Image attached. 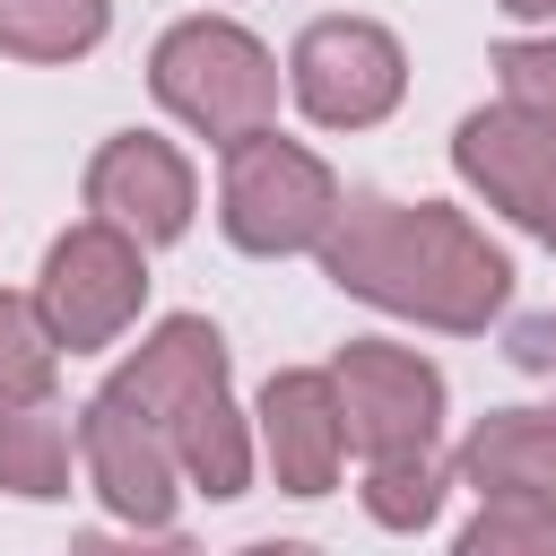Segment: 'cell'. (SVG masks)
Listing matches in <instances>:
<instances>
[{"label":"cell","instance_id":"d6986e66","mask_svg":"<svg viewBox=\"0 0 556 556\" xmlns=\"http://www.w3.org/2000/svg\"><path fill=\"white\" fill-rule=\"evenodd\" d=\"M70 556H200L191 539H113V530H78Z\"/></svg>","mask_w":556,"mask_h":556},{"label":"cell","instance_id":"8fae6325","mask_svg":"<svg viewBox=\"0 0 556 556\" xmlns=\"http://www.w3.org/2000/svg\"><path fill=\"white\" fill-rule=\"evenodd\" d=\"M113 391H122L139 417H156V434H165L182 408H200V400L226 391V339H217L200 313H174V321H156V330L139 339V356L113 374Z\"/></svg>","mask_w":556,"mask_h":556},{"label":"cell","instance_id":"8992f818","mask_svg":"<svg viewBox=\"0 0 556 556\" xmlns=\"http://www.w3.org/2000/svg\"><path fill=\"white\" fill-rule=\"evenodd\" d=\"M330 391H339V426L365 460H400V452H434V426H443V374L417 356V348H391V339H348L339 365H330Z\"/></svg>","mask_w":556,"mask_h":556},{"label":"cell","instance_id":"5b68a950","mask_svg":"<svg viewBox=\"0 0 556 556\" xmlns=\"http://www.w3.org/2000/svg\"><path fill=\"white\" fill-rule=\"evenodd\" d=\"M287 78L321 130H374L408 96V52L374 17H313L287 52Z\"/></svg>","mask_w":556,"mask_h":556},{"label":"cell","instance_id":"4fadbf2b","mask_svg":"<svg viewBox=\"0 0 556 556\" xmlns=\"http://www.w3.org/2000/svg\"><path fill=\"white\" fill-rule=\"evenodd\" d=\"M0 486L26 495V504L70 495V417H61L52 400H35V408H0Z\"/></svg>","mask_w":556,"mask_h":556},{"label":"cell","instance_id":"e0dca14e","mask_svg":"<svg viewBox=\"0 0 556 556\" xmlns=\"http://www.w3.org/2000/svg\"><path fill=\"white\" fill-rule=\"evenodd\" d=\"M452 556H556V504L547 495H486Z\"/></svg>","mask_w":556,"mask_h":556},{"label":"cell","instance_id":"7402d4cb","mask_svg":"<svg viewBox=\"0 0 556 556\" xmlns=\"http://www.w3.org/2000/svg\"><path fill=\"white\" fill-rule=\"evenodd\" d=\"M495 9H513V17H556V0H495Z\"/></svg>","mask_w":556,"mask_h":556},{"label":"cell","instance_id":"7a4b0ae2","mask_svg":"<svg viewBox=\"0 0 556 556\" xmlns=\"http://www.w3.org/2000/svg\"><path fill=\"white\" fill-rule=\"evenodd\" d=\"M148 87H156L165 113H182L217 148L269 130V113H278V61L235 17H182V26H165L156 52H148Z\"/></svg>","mask_w":556,"mask_h":556},{"label":"cell","instance_id":"ba28073f","mask_svg":"<svg viewBox=\"0 0 556 556\" xmlns=\"http://www.w3.org/2000/svg\"><path fill=\"white\" fill-rule=\"evenodd\" d=\"M87 208H96V226H122V235L148 252V243H174V235L191 226L200 191H191V165H182L174 139L122 130V139H104L96 165H87Z\"/></svg>","mask_w":556,"mask_h":556},{"label":"cell","instance_id":"9a60e30c","mask_svg":"<svg viewBox=\"0 0 556 556\" xmlns=\"http://www.w3.org/2000/svg\"><path fill=\"white\" fill-rule=\"evenodd\" d=\"M443 486H452V460L443 452H400V460H365V513L382 530H426L443 513Z\"/></svg>","mask_w":556,"mask_h":556},{"label":"cell","instance_id":"6da1fadb","mask_svg":"<svg viewBox=\"0 0 556 556\" xmlns=\"http://www.w3.org/2000/svg\"><path fill=\"white\" fill-rule=\"evenodd\" d=\"M330 287L434 321V330H486L513 295V261L443 200H391V191H348L330 235L313 243Z\"/></svg>","mask_w":556,"mask_h":556},{"label":"cell","instance_id":"44dd1931","mask_svg":"<svg viewBox=\"0 0 556 556\" xmlns=\"http://www.w3.org/2000/svg\"><path fill=\"white\" fill-rule=\"evenodd\" d=\"M243 556H321V547H304V539H261V547H243Z\"/></svg>","mask_w":556,"mask_h":556},{"label":"cell","instance_id":"9c48e42d","mask_svg":"<svg viewBox=\"0 0 556 556\" xmlns=\"http://www.w3.org/2000/svg\"><path fill=\"white\" fill-rule=\"evenodd\" d=\"M78 443H87V478H96V495L130 521V530H165L174 521V452H165V434H156V417H139L113 382L78 408Z\"/></svg>","mask_w":556,"mask_h":556},{"label":"cell","instance_id":"ffe728a7","mask_svg":"<svg viewBox=\"0 0 556 556\" xmlns=\"http://www.w3.org/2000/svg\"><path fill=\"white\" fill-rule=\"evenodd\" d=\"M513 356H521V365H556V313H547V321H530Z\"/></svg>","mask_w":556,"mask_h":556},{"label":"cell","instance_id":"30bf717a","mask_svg":"<svg viewBox=\"0 0 556 556\" xmlns=\"http://www.w3.org/2000/svg\"><path fill=\"white\" fill-rule=\"evenodd\" d=\"M261 452H269V469H278L287 495H330L339 452H348V426H339V391H330V374L287 365V374L261 382Z\"/></svg>","mask_w":556,"mask_h":556},{"label":"cell","instance_id":"2e32d148","mask_svg":"<svg viewBox=\"0 0 556 556\" xmlns=\"http://www.w3.org/2000/svg\"><path fill=\"white\" fill-rule=\"evenodd\" d=\"M52 374H61V348L35 313V295H0V408L52 400Z\"/></svg>","mask_w":556,"mask_h":556},{"label":"cell","instance_id":"3957f363","mask_svg":"<svg viewBox=\"0 0 556 556\" xmlns=\"http://www.w3.org/2000/svg\"><path fill=\"white\" fill-rule=\"evenodd\" d=\"M330 217H339V182H330V165H321L313 148H295V139H278V130H252V139L226 148L217 226H226L235 252H261V261L313 252V243L330 235Z\"/></svg>","mask_w":556,"mask_h":556},{"label":"cell","instance_id":"52a82bcc","mask_svg":"<svg viewBox=\"0 0 556 556\" xmlns=\"http://www.w3.org/2000/svg\"><path fill=\"white\" fill-rule=\"evenodd\" d=\"M452 165L469 191H486V208H504L513 226H530L556 252V122H539L521 104H478L452 130Z\"/></svg>","mask_w":556,"mask_h":556},{"label":"cell","instance_id":"7c38bea8","mask_svg":"<svg viewBox=\"0 0 556 556\" xmlns=\"http://www.w3.org/2000/svg\"><path fill=\"white\" fill-rule=\"evenodd\" d=\"M452 478L478 495H547L556 486V417L547 408H495L452 452Z\"/></svg>","mask_w":556,"mask_h":556},{"label":"cell","instance_id":"ac0fdd59","mask_svg":"<svg viewBox=\"0 0 556 556\" xmlns=\"http://www.w3.org/2000/svg\"><path fill=\"white\" fill-rule=\"evenodd\" d=\"M495 78H504V104L556 122V35H539V43H495Z\"/></svg>","mask_w":556,"mask_h":556},{"label":"cell","instance_id":"277c9868","mask_svg":"<svg viewBox=\"0 0 556 556\" xmlns=\"http://www.w3.org/2000/svg\"><path fill=\"white\" fill-rule=\"evenodd\" d=\"M139 295H148V261L122 226H70L52 252H43V278H35V313L52 330V348H113L130 321H139Z\"/></svg>","mask_w":556,"mask_h":556},{"label":"cell","instance_id":"5bb4252c","mask_svg":"<svg viewBox=\"0 0 556 556\" xmlns=\"http://www.w3.org/2000/svg\"><path fill=\"white\" fill-rule=\"evenodd\" d=\"M113 26V0H0V52L17 61H78Z\"/></svg>","mask_w":556,"mask_h":556}]
</instances>
